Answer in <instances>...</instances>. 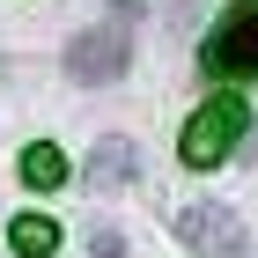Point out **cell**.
Segmentation results:
<instances>
[{
    "mask_svg": "<svg viewBox=\"0 0 258 258\" xmlns=\"http://www.w3.org/2000/svg\"><path fill=\"white\" fill-rule=\"evenodd\" d=\"M243 125H251V111H243V96H207L192 111V125H184V140H177V155L192 162V170H214V162H229L236 155V140H243Z\"/></svg>",
    "mask_w": 258,
    "mask_h": 258,
    "instance_id": "6da1fadb",
    "label": "cell"
},
{
    "mask_svg": "<svg viewBox=\"0 0 258 258\" xmlns=\"http://www.w3.org/2000/svg\"><path fill=\"white\" fill-rule=\"evenodd\" d=\"M207 74L221 81H258V0H229V15L207 30Z\"/></svg>",
    "mask_w": 258,
    "mask_h": 258,
    "instance_id": "7a4b0ae2",
    "label": "cell"
},
{
    "mask_svg": "<svg viewBox=\"0 0 258 258\" xmlns=\"http://www.w3.org/2000/svg\"><path fill=\"white\" fill-rule=\"evenodd\" d=\"M125 59H133V37H125V22H96V30H81L67 44V74L81 89H103V81H118Z\"/></svg>",
    "mask_w": 258,
    "mask_h": 258,
    "instance_id": "3957f363",
    "label": "cell"
},
{
    "mask_svg": "<svg viewBox=\"0 0 258 258\" xmlns=\"http://www.w3.org/2000/svg\"><path fill=\"white\" fill-rule=\"evenodd\" d=\"M177 236L192 243L199 258H236V251H243V221L229 214V207H184Z\"/></svg>",
    "mask_w": 258,
    "mask_h": 258,
    "instance_id": "277c9868",
    "label": "cell"
},
{
    "mask_svg": "<svg viewBox=\"0 0 258 258\" xmlns=\"http://www.w3.org/2000/svg\"><path fill=\"white\" fill-rule=\"evenodd\" d=\"M140 177V155H133V140H96L89 148V192H125V184Z\"/></svg>",
    "mask_w": 258,
    "mask_h": 258,
    "instance_id": "5b68a950",
    "label": "cell"
},
{
    "mask_svg": "<svg viewBox=\"0 0 258 258\" xmlns=\"http://www.w3.org/2000/svg\"><path fill=\"white\" fill-rule=\"evenodd\" d=\"M22 184H37V192H59L67 184V155L52 140H30V148H22Z\"/></svg>",
    "mask_w": 258,
    "mask_h": 258,
    "instance_id": "8992f818",
    "label": "cell"
},
{
    "mask_svg": "<svg viewBox=\"0 0 258 258\" xmlns=\"http://www.w3.org/2000/svg\"><path fill=\"white\" fill-rule=\"evenodd\" d=\"M8 236H15V251H22V258H52V251H59V221H44V214H22L15 229H8Z\"/></svg>",
    "mask_w": 258,
    "mask_h": 258,
    "instance_id": "52a82bcc",
    "label": "cell"
},
{
    "mask_svg": "<svg viewBox=\"0 0 258 258\" xmlns=\"http://www.w3.org/2000/svg\"><path fill=\"white\" fill-rule=\"evenodd\" d=\"M89 251H96V258H125V243H118V229H96V236H89Z\"/></svg>",
    "mask_w": 258,
    "mask_h": 258,
    "instance_id": "ba28073f",
    "label": "cell"
}]
</instances>
